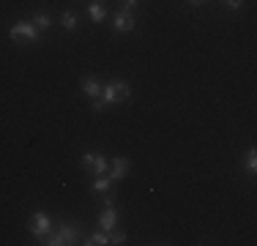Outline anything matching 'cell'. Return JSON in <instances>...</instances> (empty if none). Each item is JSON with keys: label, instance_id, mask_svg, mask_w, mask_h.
<instances>
[{"label": "cell", "instance_id": "6da1fadb", "mask_svg": "<svg viewBox=\"0 0 257 246\" xmlns=\"http://www.w3.org/2000/svg\"><path fill=\"white\" fill-rule=\"evenodd\" d=\"M128 93H132V88H128V82H123V79H115V82L104 85L101 88V96L99 101L104 104H115V101H126Z\"/></svg>", "mask_w": 257, "mask_h": 246}, {"label": "cell", "instance_id": "7a4b0ae2", "mask_svg": "<svg viewBox=\"0 0 257 246\" xmlns=\"http://www.w3.org/2000/svg\"><path fill=\"white\" fill-rule=\"evenodd\" d=\"M77 235L79 232H77L74 224H60L52 235H47L44 243H50V246H71V243H77Z\"/></svg>", "mask_w": 257, "mask_h": 246}, {"label": "cell", "instance_id": "3957f363", "mask_svg": "<svg viewBox=\"0 0 257 246\" xmlns=\"http://www.w3.org/2000/svg\"><path fill=\"white\" fill-rule=\"evenodd\" d=\"M9 36L17 44H20V41H36L39 39V28H36L33 22H17V25H11Z\"/></svg>", "mask_w": 257, "mask_h": 246}, {"label": "cell", "instance_id": "277c9868", "mask_svg": "<svg viewBox=\"0 0 257 246\" xmlns=\"http://www.w3.org/2000/svg\"><path fill=\"white\" fill-rule=\"evenodd\" d=\"M82 164L88 170H93V175H107L109 170V159L101 153H82Z\"/></svg>", "mask_w": 257, "mask_h": 246}, {"label": "cell", "instance_id": "5b68a950", "mask_svg": "<svg viewBox=\"0 0 257 246\" xmlns=\"http://www.w3.org/2000/svg\"><path fill=\"white\" fill-rule=\"evenodd\" d=\"M50 216H47L44 211H36L33 213V219H30V232H33L36 238H47L50 235Z\"/></svg>", "mask_w": 257, "mask_h": 246}, {"label": "cell", "instance_id": "8992f818", "mask_svg": "<svg viewBox=\"0 0 257 246\" xmlns=\"http://www.w3.org/2000/svg\"><path fill=\"white\" fill-rule=\"evenodd\" d=\"M115 224H118V211H115L112 205H107V208L101 211V216H99V227H101L104 232H109Z\"/></svg>", "mask_w": 257, "mask_h": 246}, {"label": "cell", "instance_id": "52a82bcc", "mask_svg": "<svg viewBox=\"0 0 257 246\" xmlns=\"http://www.w3.org/2000/svg\"><path fill=\"white\" fill-rule=\"evenodd\" d=\"M112 25L120 33H128V30H134V17L128 14V11H118V14L112 17Z\"/></svg>", "mask_w": 257, "mask_h": 246}, {"label": "cell", "instance_id": "ba28073f", "mask_svg": "<svg viewBox=\"0 0 257 246\" xmlns=\"http://www.w3.org/2000/svg\"><path fill=\"white\" fill-rule=\"evenodd\" d=\"M128 167H132V162H128L126 156H115V159H112V178H115V181H120V178H126Z\"/></svg>", "mask_w": 257, "mask_h": 246}, {"label": "cell", "instance_id": "9c48e42d", "mask_svg": "<svg viewBox=\"0 0 257 246\" xmlns=\"http://www.w3.org/2000/svg\"><path fill=\"white\" fill-rule=\"evenodd\" d=\"M101 88H104V85L99 82V79H93V77H90V79H82V93H85V96L99 98V96H101Z\"/></svg>", "mask_w": 257, "mask_h": 246}, {"label": "cell", "instance_id": "30bf717a", "mask_svg": "<svg viewBox=\"0 0 257 246\" xmlns=\"http://www.w3.org/2000/svg\"><path fill=\"white\" fill-rule=\"evenodd\" d=\"M88 14H90V20H93V22H101L104 17H107V11H104V6L99 3V0H93V3L88 6Z\"/></svg>", "mask_w": 257, "mask_h": 246}, {"label": "cell", "instance_id": "8fae6325", "mask_svg": "<svg viewBox=\"0 0 257 246\" xmlns=\"http://www.w3.org/2000/svg\"><path fill=\"white\" fill-rule=\"evenodd\" d=\"M60 25H63L66 30H74V28H77V14H74V11H63V17H60Z\"/></svg>", "mask_w": 257, "mask_h": 246}, {"label": "cell", "instance_id": "7c38bea8", "mask_svg": "<svg viewBox=\"0 0 257 246\" xmlns=\"http://www.w3.org/2000/svg\"><path fill=\"white\" fill-rule=\"evenodd\" d=\"M85 243H90V246H104V243H109V235H107V232H93V235H88V241H85Z\"/></svg>", "mask_w": 257, "mask_h": 246}, {"label": "cell", "instance_id": "4fadbf2b", "mask_svg": "<svg viewBox=\"0 0 257 246\" xmlns=\"http://www.w3.org/2000/svg\"><path fill=\"white\" fill-rule=\"evenodd\" d=\"M93 192H109V178H104V175H99L93 181Z\"/></svg>", "mask_w": 257, "mask_h": 246}, {"label": "cell", "instance_id": "5bb4252c", "mask_svg": "<svg viewBox=\"0 0 257 246\" xmlns=\"http://www.w3.org/2000/svg\"><path fill=\"white\" fill-rule=\"evenodd\" d=\"M33 25H36V28H41V30H47V28H50V14H36Z\"/></svg>", "mask_w": 257, "mask_h": 246}, {"label": "cell", "instance_id": "9a60e30c", "mask_svg": "<svg viewBox=\"0 0 257 246\" xmlns=\"http://www.w3.org/2000/svg\"><path fill=\"white\" fill-rule=\"evenodd\" d=\"M246 170L249 172H257V151H254V148L249 151V156H246Z\"/></svg>", "mask_w": 257, "mask_h": 246}, {"label": "cell", "instance_id": "2e32d148", "mask_svg": "<svg viewBox=\"0 0 257 246\" xmlns=\"http://www.w3.org/2000/svg\"><path fill=\"white\" fill-rule=\"evenodd\" d=\"M109 243H115V246L126 243V232H112V235H109Z\"/></svg>", "mask_w": 257, "mask_h": 246}, {"label": "cell", "instance_id": "e0dca14e", "mask_svg": "<svg viewBox=\"0 0 257 246\" xmlns=\"http://www.w3.org/2000/svg\"><path fill=\"white\" fill-rule=\"evenodd\" d=\"M137 3L140 0H123V9L120 11H128V14H132V9H137Z\"/></svg>", "mask_w": 257, "mask_h": 246}, {"label": "cell", "instance_id": "ac0fdd59", "mask_svg": "<svg viewBox=\"0 0 257 246\" xmlns=\"http://www.w3.org/2000/svg\"><path fill=\"white\" fill-rule=\"evenodd\" d=\"M224 3H227L230 9H241V3H243V0H224Z\"/></svg>", "mask_w": 257, "mask_h": 246}, {"label": "cell", "instance_id": "d6986e66", "mask_svg": "<svg viewBox=\"0 0 257 246\" xmlns=\"http://www.w3.org/2000/svg\"><path fill=\"white\" fill-rule=\"evenodd\" d=\"M189 3H192V6H200V3H205V0H189Z\"/></svg>", "mask_w": 257, "mask_h": 246}]
</instances>
